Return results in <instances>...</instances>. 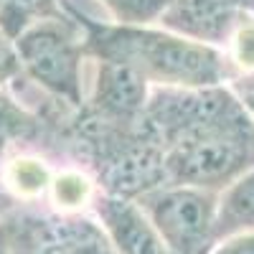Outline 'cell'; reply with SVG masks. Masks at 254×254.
Wrapping results in <instances>:
<instances>
[{
	"instance_id": "1",
	"label": "cell",
	"mask_w": 254,
	"mask_h": 254,
	"mask_svg": "<svg viewBox=\"0 0 254 254\" xmlns=\"http://www.w3.org/2000/svg\"><path fill=\"white\" fill-rule=\"evenodd\" d=\"M61 10L81 33L84 56L122 64L150 87L203 89L229 79V61L221 49L196 44L165 28L94 20L66 0H61Z\"/></svg>"
},
{
	"instance_id": "2",
	"label": "cell",
	"mask_w": 254,
	"mask_h": 254,
	"mask_svg": "<svg viewBox=\"0 0 254 254\" xmlns=\"http://www.w3.org/2000/svg\"><path fill=\"white\" fill-rule=\"evenodd\" d=\"M254 168V122L244 117L188 137L165 150L171 186H193L221 193Z\"/></svg>"
},
{
	"instance_id": "3",
	"label": "cell",
	"mask_w": 254,
	"mask_h": 254,
	"mask_svg": "<svg viewBox=\"0 0 254 254\" xmlns=\"http://www.w3.org/2000/svg\"><path fill=\"white\" fill-rule=\"evenodd\" d=\"M249 117L226 84L203 89L153 87L147 104L137 120V130L168 150L188 137L216 130Z\"/></svg>"
},
{
	"instance_id": "4",
	"label": "cell",
	"mask_w": 254,
	"mask_h": 254,
	"mask_svg": "<svg viewBox=\"0 0 254 254\" xmlns=\"http://www.w3.org/2000/svg\"><path fill=\"white\" fill-rule=\"evenodd\" d=\"M15 51L23 69L41 89H46L54 99L64 102L69 110H79L84 104L81 92V36L69 18L44 20L15 41Z\"/></svg>"
},
{
	"instance_id": "5",
	"label": "cell",
	"mask_w": 254,
	"mask_h": 254,
	"mask_svg": "<svg viewBox=\"0 0 254 254\" xmlns=\"http://www.w3.org/2000/svg\"><path fill=\"white\" fill-rule=\"evenodd\" d=\"M168 254H211L216 247L219 193L193 186H163L135 201Z\"/></svg>"
},
{
	"instance_id": "6",
	"label": "cell",
	"mask_w": 254,
	"mask_h": 254,
	"mask_svg": "<svg viewBox=\"0 0 254 254\" xmlns=\"http://www.w3.org/2000/svg\"><path fill=\"white\" fill-rule=\"evenodd\" d=\"M0 231L10 254H117L102 224L81 214L15 211Z\"/></svg>"
},
{
	"instance_id": "7",
	"label": "cell",
	"mask_w": 254,
	"mask_h": 254,
	"mask_svg": "<svg viewBox=\"0 0 254 254\" xmlns=\"http://www.w3.org/2000/svg\"><path fill=\"white\" fill-rule=\"evenodd\" d=\"M252 15L234 8H226L216 0H171L158 23L176 36H183L196 44L221 49L229 44L239 23Z\"/></svg>"
},
{
	"instance_id": "8",
	"label": "cell",
	"mask_w": 254,
	"mask_h": 254,
	"mask_svg": "<svg viewBox=\"0 0 254 254\" xmlns=\"http://www.w3.org/2000/svg\"><path fill=\"white\" fill-rule=\"evenodd\" d=\"M150 89L153 87L137 71L122 66V64L97 61L94 89L89 99H84V107L104 120L132 125L140 120Z\"/></svg>"
},
{
	"instance_id": "9",
	"label": "cell",
	"mask_w": 254,
	"mask_h": 254,
	"mask_svg": "<svg viewBox=\"0 0 254 254\" xmlns=\"http://www.w3.org/2000/svg\"><path fill=\"white\" fill-rule=\"evenodd\" d=\"M59 140L56 117L36 115L0 92V155L10 145H51Z\"/></svg>"
},
{
	"instance_id": "10",
	"label": "cell",
	"mask_w": 254,
	"mask_h": 254,
	"mask_svg": "<svg viewBox=\"0 0 254 254\" xmlns=\"http://www.w3.org/2000/svg\"><path fill=\"white\" fill-rule=\"evenodd\" d=\"M239 234H254V168L219 193L216 206V244Z\"/></svg>"
},
{
	"instance_id": "11",
	"label": "cell",
	"mask_w": 254,
	"mask_h": 254,
	"mask_svg": "<svg viewBox=\"0 0 254 254\" xmlns=\"http://www.w3.org/2000/svg\"><path fill=\"white\" fill-rule=\"evenodd\" d=\"M61 0H5L0 8V31L15 41L23 31L44 20H64Z\"/></svg>"
},
{
	"instance_id": "12",
	"label": "cell",
	"mask_w": 254,
	"mask_h": 254,
	"mask_svg": "<svg viewBox=\"0 0 254 254\" xmlns=\"http://www.w3.org/2000/svg\"><path fill=\"white\" fill-rule=\"evenodd\" d=\"M5 183L20 198H36L51 186L46 165L36 158H15L5 168Z\"/></svg>"
},
{
	"instance_id": "13",
	"label": "cell",
	"mask_w": 254,
	"mask_h": 254,
	"mask_svg": "<svg viewBox=\"0 0 254 254\" xmlns=\"http://www.w3.org/2000/svg\"><path fill=\"white\" fill-rule=\"evenodd\" d=\"M107 10L115 15L117 23L132 26H150L163 15L171 0H102Z\"/></svg>"
},
{
	"instance_id": "14",
	"label": "cell",
	"mask_w": 254,
	"mask_h": 254,
	"mask_svg": "<svg viewBox=\"0 0 254 254\" xmlns=\"http://www.w3.org/2000/svg\"><path fill=\"white\" fill-rule=\"evenodd\" d=\"M49 188L54 193V201L66 214H74V208H79L81 203H87L92 198V181L76 171H66V173L51 178Z\"/></svg>"
},
{
	"instance_id": "15",
	"label": "cell",
	"mask_w": 254,
	"mask_h": 254,
	"mask_svg": "<svg viewBox=\"0 0 254 254\" xmlns=\"http://www.w3.org/2000/svg\"><path fill=\"white\" fill-rule=\"evenodd\" d=\"M226 46L234 66L244 74H254V15H247L242 20Z\"/></svg>"
},
{
	"instance_id": "16",
	"label": "cell",
	"mask_w": 254,
	"mask_h": 254,
	"mask_svg": "<svg viewBox=\"0 0 254 254\" xmlns=\"http://www.w3.org/2000/svg\"><path fill=\"white\" fill-rule=\"evenodd\" d=\"M20 71V59H18V51H15V44L0 31V87L8 84L10 79H15Z\"/></svg>"
},
{
	"instance_id": "17",
	"label": "cell",
	"mask_w": 254,
	"mask_h": 254,
	"mask_svg": "<svg viewBox=\"0 0 254 254\" xmlns=\"http://www.w3.org/2000/svg\"><path fill=\"white\" fill-rule=\"evenodd\" d=\"M229 89L234 92V97L239 99V104L244 107V112L252 117L254 122V74H242L229 84Z\"/></svg>"
},
{
	"instance_id": "18",
	"label": "cell",
	"mask_w": 254,
	"mask_h": 254,
	"mask_svg": "<svg viewBox=\"0 0 254 254\" xmlns=\"http://www.w3.org/2000/svg\"><path fill=\"white\" fill-rule=\"evenodd\" d=\"M211 254H254V234H239L219 242Z\"/></svg>"
},
{
	"instance_id": "19",
	"label": "cell",
	"mask_w": 254,
	"mask_h": 254,
	"mask_svg": "<svg viewBox=\"0 0 254 254\" xmlns=\"http://www.w3.org/2000/svg\"><path fill=\"white\" fill-rule=\"evenodd\" d=\"M0 254H10V252H8V242H5V237H3V231H0Z\"/></svg>"
},
{
	"instance_id": "20",
	"label": "cell",
	"mask_w": 254,
	"mask_h": 254,
	"mask_svg": "<svg viewBox=\"0 0 254 254\" xmlns=\"http://www.w3.org/2000/svg\"><path fill=\"white\" fill-rule=\"evenodd\" d=\"M3 3H5V0H0V8H3Z\"/></svg>"
}]
</instances>
